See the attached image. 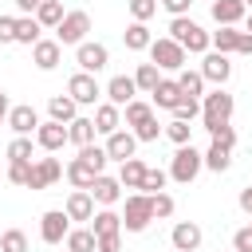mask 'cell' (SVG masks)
<instances>
[{
  "label": "cell",
  "mask_w": 252,
  "mask_h": 252,
  "mask_svg": "<svg viewBox=\"0 0 252 252\" xmlns=\"http://www.w3.org/2000/svg\"><path fill=\"white\" fill-rule=\"evenodd\" d=\"M28 177H32V161H8V181L12 185H24L28 189Z\"/></svg>",
  "instance_id": "cell-45"
},
{
  "label": "cell",
  "mask_w": 252,
  "mask_h": 252,
  "mask_svg": "<svg viewBox=\"0 0 252 252\" xmlns=\"http://www.w3.org/2000/svg\"><path fill=\"white\" fill-rule=\"evenodd\" d=\"M236 55H252V32H240V43H236Z\"/></svg>",
  "instance_id": "cell-52"
},
{
  "label": "cell",
  "mask_w": 252,
  "mask_h": 252,
  "mask_svg": "<svg viewBox=\"0 0 252 252\" xmlns=\"http://www.w3.org/2000/svg\"><path fill=\"white\" fill-rule=\"evenodd\" d=\"M8 126H12V134H35V130H39V114H35V106H32V102L12 106V110H8Z\"/></svg>",
  "instance_id": "cell-18"
},
{
  "label": "cell",
  "mask_w": 252,
  "mask_h": 252,
  "mask_svg": "<svg viewBox=\"0 0 252 252\" xmlns=\"http://www.w3.org/2000/svg\"><path fill=\"white\" fill-rule=\"evenodd\" d=\"M228 165H232V150H224V146L209 142V150H205V169H213V173H224Z\"/></svg>",
  "instance_id": "cell-36"
},
{
  "label": "cell",
  "mask_w": 252,
  "mask_h": 252,
  "mask_svg": "<svg viewBox=\"0 0 252 252\" xmlns=\"http://www.w3.org/2000/svg\"><path fill=\"white\" fill-rule=\"evenodd\" d=\"M248 228H252V220H248Z\"/></svg>",
  "instance_id": "cell-58"
},
{
  "label": "cell",
  "mask_w": 252,
  "mask_h": 252,
  "mask_svg": "<svg viewBox=\"0 0 252 252\" xmlns=\"http://www.w3.org/2000/svg\"><path fill=\"white\" fill-rule=\"evenodd\" d=\"M244 4H248V8H252V0H244Z\"/></svg>",
  "instance_id": "cell-57"
},
{
  "label": "cell",
  "mask_w": 252,
  "mask_h": 252,
  "mask_svg": "<svg viewBox=\"0 0 252 252\" xmlns=\"http://www.w3.org/2000/svg\"><path fill=\"white\" fill-rule=\"evenodd\" d=\"M94 177H98V169H94L91 161H83V158H71V161H67V181H71L75 189H91Z\"/></svg>",
  "instance_id": "cell-25"
},
{
  "label": "cell",
  "mask_w": 252,
  "mask_h": 252,
  "mask_svg": "<svg viewBox=\"0 0 252 252\" xmlns=\"http://www.w3.org/2000/svg\"><path fill=\"white\" fill-rule=\"evenodd\" d=\"M102 146H106V158H110V161H118V165H122L126 158H134V154H138V138H134V130H114V134H106V142H102Z\"/></svg>",
  "instance_id": "cell-14"
},
{
  "label": "cell",
  "mask_w": 252,
  "mask_h": 252,
  "mask_svg": "<svg viewBox=\"0 0 252 252\" xmlns=\"http://www.w3.org/2000/svg\"><path fill=\"white\" fill-rule=\"evenodd\" d=\"M244 16H248V4L244 0H213V20L220 28H236Z\"/></svg>",
  "instance_id": "cell-19"
},
{
  "label": "cell",
  "mask_w": 252,
  "mask_h": 252,
  "mask_svg": "<svg viewBox=\"0 0 252 252\" xmlns=\"http://www.w3.org/2000/svg\"><path fill=\"white\" fill-rule=\"evenodd\" d=\"M122 248V232H106V236H98V252H118Z\"/></svg>",
  "instance_id": "cell-50"
},
{
  "label": "cell",
  "mask_w": 252,
  "mask_h": 252,
  "mask_svg": "<svg viewBox=\"0 0 252 252\" xmlns=\"http://www.w3.org/2000/svg\"><path fill=\"white\" fill-rule=\"evenodd\" d=\"M122 43H126L130 51H150V43H154V35H150V24H142V20H130V24H126V32H122Z\"/></svg>",
  "instance_id": "cell-23"
},
{
  "label": "cell",
  "mask_w": 252,
  "mask_h": 252,
  "mask_svg": "<svg viewBox=\"0 0 252 252\" xmlns=\"http://www.w3.org/2000/svg\"><path fill=\"white\" fill-rule=\"evenodd\" d=\"M87 32H91V16H87L83 8H75V12H67L63 24L55 28V39H59L63 47H79V43L87 39Z\"/></svg>",
  "instance_id": "cell-6"
},
{
  "label": "cell",
  "mask_w": 252,
  "mask_h": 252,
  "mask_svg": "<svg viewBox=\"0 0 252 252\" xmlns=\"http://www.w3.org/2000/svg\"><path fill=\"white\" fill-rule=\"evenodd\" d=\"M134 83H138V91H142V94H150V91L161 83V67H158V63H138Z\"/></svg>",
  "instance_id": "cell-34"
},
{
  "label": "cell",
  "mask_w": 252,
  "mask_h": 252,
  "mask_svg": "<svg viewBox=\"0 0 252 252\" xmlns=\"http://www.w3.org/2000/svg\"><path fill=\"white\" fill-rule=\"evenodd\" d=\"M63 244H67V252H98V236H94V228H71Z\"/></svg>",
  "instance_id": "cell-29"
},
{
  "label": "cell",
  "mask_w": 252,
  "mask_h": 252,
  "mask_svg": "<svg viewBox=\"0 0 252 252\" xmlns=\"http://www.w3.org/2000/svg\"><path fill=\"white\" fill-rule=\"evenodd\" d=\"M232 110H236V98H232L224 87H213V91H205V98H201V126H205V130H217V126H224V122H232Z\"/></svg>",
  "instance_id": "cell-2"
},
{
  "label": "cell",
  "mask_w": 252,
  "mask_h": 252,
  "mask_svg": "<svg viewBox=\"0 0 252 252\" xmlns=\"http://www.w3.org/2000/svg\"><path fill=\"white\" fill-rule=\"evenodd\" d=\"M63 213H67L71 220H91V217H94V197H91V189H75V193L67 197Z\"/></svg>",
  "instance_id": "cell-21"
},
{
  "label": "cell",
  "mask_w": 252,
  "mask_h": 252,
  "mask_svg": "<svg viewBox=\"0 0 252 252\" xmlns=\"http://www.w3.org/2000/svg\"><path fill=\"white\" fill-rule=\"evenodd\" d=\"M43 24L35 20V16H16V43H24V47H35L43 35Z\"/></svg>",
  "instance_id": "cell-27"
},
{
  "label": "cell",
  "mask_w": 252,
  "mask_h": 252,
  "mask_svg": "<svg viewBox=\"0 0 252 252\" xmlns=\"http://www.w3.org/2000/svg\"><path fill=\"white\" fill-rule=\"evenodd\" d=\"M43 0H16V8H20V16H35V8H39Z\"/></svg>",
  "instance_id": "cell-53"
},
{
  "label": "cell",
  "mask_w": 252,
  "mask_h": 252,
  "mask_svg": "<svg viewBox=\"0 0 252 252\" xmlns=\"http://www.w3.org/2000/svg\"><path fill=\"white\" fill-rule=\"evenodd\" d=\"M32 138H35V146H39L43 154H59V150L71 142V134H67V122H55V118L39 122V130H35Z\"/></svg>",
  "instance_id": "cell-8"
},
{
  "label": "cell",
  "mask_w": 252,
  "mask_h": 252,
  "mask_svg": "<svg viewBox=\"0 0 252 252\" xmlns=\"http://www.w3.org/2000/svg\"><path fill=\"white\" fill-rule=\"evenodd\" d=\"M67 94H71L79 106H98V98H102L106 91L98 87V79H94L91 71H75V75L67 79Z\"/></svg>",
  "instance_id": "cell-7"
},
{
  "label": "cell",
  "mask_w": 252,
  "mask_h": 252,
  "mask_svg": "<svg viewBox=\"0 0 252 252\" xmlns=\"http://www.w3.org/2000/svg\"><path fill=\"white\" fill-rule=\"evenodd\" d=\"M177 87H181V94H189V98H205V75L201 71H177Z\"/></svg>",
  "instance_id": "cell-31"
},
{
  "label": "cell",
  "mask_w": 252,
  "mask_h": 252,
  "mask_svg": "<svg viewBox=\"0 0 252 252\" xmlns=\"http://www.w3.org/2000/svg\"><path fill=\"white\" fill-rule=\"evenodd\" d=\"M201 240H205V232H201V224H197V220H177V224H173V232H169L173 252H197V248H201Z\"/></svg>",
  "instance_id": "cell-13"
},
{
  "label": "cell",
  "mask_w": 252,
  "mask_h": 252,
  "mask_svg": "<svg viewBox=\"0 0 252 252\" xmlns=\"http://www.w3.org/2000/svg\"><path fill=\"white\" fill-rule=\"evenodd\" d=\"M67 232H71V217H67L63 209H47V213L39 217V240H43V244H63Z\"/></svg>",
  "instance_id": "cell-9"
},
{
  "label": "cell",
  "mask_w": 252,
  "mask_h": 252,
  "mask_svg": "<svg viewBox=\"0 0 252 252\" xmlns=\"http://www.w3.org/2000/svg\"><path fill=\"white\" fill-rule=\"evenodd\" d=\"M91 197H94V205H118L122 201V181L118 177H110V173H98L94 177V185H91Z\"/></svg>",
  "instance_id": "cell-17"
},
{
  "label": "cell",
  "mask_w": 252,
  "mask_h": 252,
  "mask_svg": "<svg viewBox=\"0 0 252 252\" xmlns=\"http://www.w3.org/2000/svg\"><path fill=\"white\" fill-rule=\"evenodd\" d=\"M47 118H55V122H75V118H79V102H75L71 94H51V98H47Z\"/></svg>",
  "instance_id": "cell-24"
},
{
  "label": "cell",
  "mask_w": 252,
  "mask_h": 252,
  "mask_svg": "<svg viewBox=\"0 0 252 252\" xmlns=\"http://www.w3.org/2000/svg\"><path fill=\"white\" fill-rule=\"evenodd\" d=\"M63 173H67V169H63L59 158H35V161H32V177H28V189H47V185H55Z\"/></svg>",
  "instance_id": "cell-12"
},
{
  "label": "cell",
  "mask_w": 252,
  "mask_h": 252,
  "mask_svg": "<svg viewBox=\"0 0 252 252\" xmlns=\"http://www.w3.org/2000/svg\"><path fill=\"white\" fill-rule=\"evenodd\" d=\"M169 16H189V8H193V0H158Z\"/></svg>",
  "instance_id": "cell-49"
},
{
  "label": "cell",
  "mask_w": 252,
  "mask_h": 252,
  "mask_svg": "<svg viewBox=\"0 0 252 252\" xmlns=\"http://www.w3.org/2000/svg\"><path fill=\"white\" fill-rule=\"evenodd\" d=\"M165 138H169L173 146H189V142H193V126L181 122V118H173V122L165 126Z\"/></svg>",
  "instance_id": "cell-41"
},
{
  "label": "cell",
  "mask_w": 252,
  "mask_h": 252,
  "mask_svg": "<svg viewBox=\"0 0 252 252\" xmlns=\"http://www.w3.org/2000/svg\"><path fill=\"white\" fill-rule=\"evenodd\" d=\"M91 228H94V236H106V232H122V213H114V205L106 209H98L94 217H91Z\"/></svg>",
  "instance_id": "cell-28"
},
{
  "label": "cell",
  "mask_w": 252,
  "mask_h": 252,
  "mask_svg": "<svg viewBox=\"0 0 252 252\" xmlns=\"http://www.w3.org/2000/svg\"><path fill=\"white\" fill-rule=\"evenodd\" d=\"M67 134H71V142L83 150V146H91V142H94V134H98V130H94V118H83V114H79L75 122H67Z\"/></svg>",
  "instance_id": "cell-30"
},
{
  "label": "cell",
  "mask_w": 252,
  "mask_h": 252,
  "mask_svg": "<svg viewBox=\"0 0 252 252\" xmlns=\"http://www.w3.org/2000/svg\"><path fill=\"white\" fill-rule=\"evenodd\" d=\"M161 134H165V126H158V118H150V122L134 126V138H138V142H158Z\"/></svg>",
  "instance_id": "cell-44"
},
{
  "label": "cell",
  "mask_w": 252,
  "mask_h": 252,
  "mask_svg": "<svg viewBox=\"0 0 252 252\" xmlns=\"http://www.w3.org/2000/svg\"><path fill=\"white\" fill-rule=\"evenodd\" d=\"M94 130L106 138V134H114V130H122V106H114V102H98L94 106Z\"/></svg>",
  "instance_id": "cell-20"
},
{
  "label": "cell",
  "mask_w": 252,
  "mask_h": 252,
  "mask_svg": "<svg viewBox=\"0 0 252 252\" xmlns=\"http://www.w3.org/2000/svg\"><path fill=\"white\" fill-rule=\"evenodd\" d=\"M32 150H35V138L32 134H16L8 142V161H32Z\"/></svg>",
  "instance_id": "cell-37"
},
{
  "label": "cell",
  "mask_w": 252,
  "mask_h": 252,
  "mask_svg": "<svg viewBox=\"0 0 252 252\" xmlns=\"http://www.w3.org/2000/svg\"><path fill=\"white\" fill-rule=\"evenodd\" d=\"M63 16H67V12H63V4H59V0H43V4L35 8V20H39L43 28H51V32L63 24Z\"/></svg>",
  "instance_id": "cell-32"
},
{
  "label": "cell",
  "mask_w": 252,
  "mask_h": 252,
  "mask_svg": "<svg viewBox=\"0 0 252 252\" xmlns=\"http://www.w3.org/2000/svg\"><path fill=\"white\" fill-rule=\"evenodd\" d=\"M150 220H154V197L134 189L126 197V209H122V232H146Z\"/></svg>",
  "instance_id": "cell-4"
},
{
  "label": "cell",
  "mask_w": 252,
  "mask_h": 252,
  "mask_svg": "<svg viewBox=\"0 0 252 252\" xmlns=\"http://www.w3.org/2000/svg\"><path fill=\"white\" fill-rule=\"evenodd\" d=\"M0 43H16V16H0Z\"/></svg>",
  "instance_id": "cell-48"
},
{
  "label": "cell",
  "mask_w": 252,
  "mask_h": 252,
  "mask_svg": "<svg viewBox=\"0 0 252 252\" xmlns=\"http://www.w3.org/2000/svg\"><path fill=\"white\" fill-rule=\"evenodd\" d=\"M173 209H177V205H173V197H169L165 189H161V193H154V220H165V217H173Z\"/></svg>",
  "instance_id": "cell-46"
},
{
  "label": "cell",
  "mask_w": 252,
  "mask_h": 252,
  "mask_svg": "<svg viewBox=\"0 0 252 252\" xmlns=\"http://www.w3.org/2000/svg\"><path fill=\"white\" fill-rule=\"evenodd\" d=\"M173 118H181V122H193V118H201V98H189V94H181V102L169 110Z\"/></svg>",
  "instance_id": "cell-40"
},
{
  "label": "cell",
  "mask_w": 252,
  "mask_h": 252,
  "mask_svg": "<svg viewBox=\"0 0 252 252\" xmlns=\"http://www.w3.org/2000/svg\"><path fill=\"white\" fill-rule=\"evenodd\" d=\"M165 181H169V169H158V165H150L146 169V177H142V193H161L165 189Z\"/></svg>",
  "instance_id": "cell-38"
},
{
  "label": "cell",
  "mask_w": 252,
  "mask_h": 252,
  "mask_svg": "<svg viewBox=\"0 0 252 252\" xmlns=\"http://www.w3.org/2000/svg\"><path fill=\"white\" fill-rule=\"evenodd\" d=\"M126 8H130V16L142 20V24L158 16V0H126Z\"/></svg>",
  "instance_id": "cell-43"
},
{
  "label": "cell",
  "mask_w": 252,
  "mask_h": 252,
  "mask_svg": "<svg viewBox=\"0 0 252 252\" xmlns=\"http://www.w3.org/2000/svg\"><path fill=\"white\" fill-rule=\"evenodd\" d=\"M209 138H213L217 146H224V150H232V146H236V130H232V122H224V126L209 130Z\"/></svg>",
  "instance_id": "cell-47"
},
{
  "label": "cell",
  "mask_w": 252,
  "mask_h": 252,
  "mask_svg": "<svg viewBox=\"0 0 252 252\" xmlns=\"http://www.w3.org/2000/svg\"><path fill=\"white\" fill-rule=\"evenodd\" d=\"M232 252H236V248H232Z\"/></svg>",
  "instance_id": "cell-59"
},
{
  "label": "cell",
  "mask_w": 252,
  "mask_h": 252,
  "mask_svg": "<svg viewBox=\"0 0 252 252\" xmlns=\"http://www.w3.org/2000/svg\"><path fill=\"white\" fill-rule=\"evenodd\" d=\"M0 252H28V232H24V228L0 232Z\"/></svg>",
  "instance_id": "cell-39"
},
{
  "label": "cell",
  "mask_w": 252,
  "mask_h": 252,
  "mask_svg": "<svg viewBox=\"0 0 252 252\" xmlns=\"http://www.w3.org/2000/svg\"><path fill=\"white\" fill-rule=\"evenodd\" d=\"M75 63H79V71H91V75H98V71L110 63V51H106V43L83 39V43L75 47Z\"/></svg>",
  "instance_id": "cell-10"
},
{
  "label": "cell",
  "mask_w": 252,
  "mask_h": 252,
  "mask_svg": "<svg viewBox=\"0 0 252 252\" xmlns=\"http://www.w3.org/2000/svg\"><path fill=\"white\" fill-rule=\"evenodd\" d=\"M205 169V154L189 142V146H177L173 150V158H169V177L177 181V185H189V181H197V173Z\"/></svg>",
  "instance_id": "cell-3"
},
{
  "label": "cell",
  "mask_w": 252,
  "mask_h": 252,
  "mask_svg": "<svg viewBox=\"0 0 252 252\" xmlns=\"http://www.w3.org/2000/svg\"><path fill=\"white\" fill-rule=\"evenodd\" d=\"M232 248H236V252H252V228H248V224L232 236Z\"/></svg>",
  "instance_id": "cell-51"
},
{
  "label": "cell",
  "mask_w": 252,
  "mask_h": 252,
  "mask_svg": "<svg viewBox=\"0 0 252 252\" xmlns=\"http://www.w3.org/2000/svg\"><path fill=\"white\" fill-rule=\"evenodd\" d=\"M236 43H240V28H220V24H217V32H213V51L232 55Z\"/></svg>",
  "instance_id": "cell-33"
},
{
  "label": "cell",
  "mask_w": 252,
  "mask_h": 252,
  "mask_svg": "<svg viewBox=\"0 0 252 252\" xmlns=\"http://www.w3.org/2000/svg\"><path fill=\"white\" fill-rule=\"evenodd\" d=\"M146 161L134 154V158H126L122 165H118V181H122V189H142V177H146Z\"/></svg>",
  "instance_id": "cell-26"
},
{
  "label": "cell",
  "mask_w": 252,
  "mask_h": 252,
  "mask_svg": "<svg viewBox=\"0 0 252 252\" xmlns=\"http://www.w3.org/2000/svg\"><path fill=\"white\" fill-rule=\"evenodd\" d=\"M240 209L252 217V185H248V189H240Z\"/></svg>",
  "instance_id": "cell-54"
},
{
  "label": "cell",
  "mask_w": 252,
  "mask_h": 252,
  "mask_svg": "<svg viewBox=\"0 0 252 252\" xmlns=\"http://www.w3.org/2000/svg\"><path fill=\"white\" fill-rule=\"evenodd\" d=\"M169 35L189 51V55H205L209 47H213V32H205L197 20H189V16H169Z\"/></svg>",
  "instance_id": "cell-1"
},
{
  "label": "cell",
  "mask_w": 252,
  "mask_h": 252,
  "mask_svg": "<svg viewBox=\"0 0 252 252\" xmlns=\"http://www.w3.org/2000/svg\"><path fill=\"white\" fill-rule=\"evenodd\" d=\"M102 91H106V102H114V106H126V102L138 98V83H134V75H114Z\"/></svg>",
  "instance_id": "cell-16"
},
{
  "label": "cell",
  "mask_w": 252,
  "mask_h": 252,
  "mask_svg": "<svg viewBox=\"0 0 252 252\" xmlns=\"http://www.w3.org/2000/svg\"><path fill=\"white\" fill-rule=\"evenodd\" d=\"M79 158H83V161H91L98 173H106V161H110V158H106V146H94V142H91V146H83V150H79Z\"/></svg>",
  "instance_id": "cell-42"
},
{
  "label": "cell",
  "mask_w": 252,
  "mask_h": 252,
  "mask_svg": "<svg viewBox=\"0 0 252 252\" xmlns=\"http://www.w3.org/2000/svg\"><path fill=\"white\" fill-rule=\"evenodd\" d=\"M150 102H154L158 110H173V106L181 102V87H177V79H161V83L150 91Z\"/></svg>",
  "instance_id": "cell-22"
},
{
  "label": "cell",
  "mask_w": 252,
  "mask_h": 252,
  "mask_svg": "<svg viewBox=\"0 0 252 252\" xmlns=\"http://www.w3.org/2000/svg\"><path fill=\"white\" fill-rule=\"evenodd\" d=\"M32 63H35L39 71H55V67L63 63V43H59V39H39V43L32 47Z\"/></svg>",
  "instance_id": "cell-15"
},
{
  "label": "cell",
  "mask_w": 252,
  "mask_h": 252,
  "mask_svg": "<svg viewBox=\"0 0 252 252\" xmlns=\"http://www.w3.org/2000/svg\"><path fill=\"white\" fill-rule=\"evenodd\" d=\"M122 114H126V126H142V122H150V118H154V102L134 98V102H126V106H122Z\"/></svg>",
  "instance_id": "cell-35"
},
{
  "label": "cell",
  "mask_w": 252,
  "mask_h": 252,
  "mask_svg": "<svg viewBox=\"0 0 252 252\" xmlns=\"http://www.w3.org/2000/svg\"><path fill=\"white\" fill-rule=\"evenodd\" d=\"M8 110H12V102H8V94L0 91V122H8Z\"/></svg>",
  "instance_id": "cell-55"
},
{
  "label": "cell",
  "mask_w": 252,
  "mask_h": 252,
  "mask_svg": "<svg viewBox=\"0 0 252 252\" xmlns=\"http://www.w3.org/2000/svg\"><path fill=\"white\" fill-rule=\"evenodd\" d=\"M201 75H205V83H213V87H224L228 79H232V63H228V55H220V51H205L201 55V67H197Z\"/></svg>",
  "instance_id": "cell-11"
},
{
  "label": "cell",
  "mask_w": 252,
  "mask_h": 252,
  "mask_svg": "<svg viewBox=\"0 0 252 252\" xmlns=\"http://www.w3.org/2000/svg\"><path fill=\"white\" fill-rule=\"evenodd\" d=\"M244 32H252V8H248V28H244Z\"/></svg>",
  "instance_id": "cell-56"
},
{
  "label": "cell",
  "mask_w": 252,
  "mask_h": 252,
  "mask_svg": "<svg viewBox=\"0 0 252 252\" xmlns=\"http://www.w3.org/2000/svg\"><path fill=\"white\" fill-rule=\"evenodd\" d=\"M185 59H189V51H185L173 35H158V39L150 43V63H158L161 71H173V75H177V71L185 67Z\"/></svg>",
  "instance_id": "cell-5"
}]
</instances>
